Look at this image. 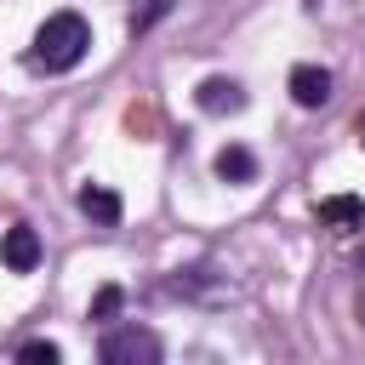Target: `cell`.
<instances>
[{"label": "cell", "instance_id": "cell-6", "mask_svg": "<svg viewBox=\"0 0 365 365\" xmlns=\"http://www.w3.org/2000/svg\"><path fill=\"white\" fill-rule=\"evenodd\" d=\"M194 103H200L205 114H240V108H245V91H240V80H228V74H211V80H200Z\"/></svg>", "mask_w": 365, "mask_h": 365}, {"label": "cell", "instance_id": "cell-10", "mask_svg": "<svg viewBox=\"0 0 365 365\" xmlns=\"http://www.w3.org/2000/svg\"><path fill=\"white\" fill-rule=\"evenodd\" d=\"M17 359H23V365H57V359H63V348H57V342H46V336H34V342H23V348H17Z\"/></svg>", "mask_w": 365, "mask_h": 365}, {"label": "cell", "instance_id": "cell-1", "mask_svg": "<svg viewBox=\"0 0 365 365\" xmlns=\"http://www.w3.org/2000/svg\"><path fill=\"white\" fill-rule=\"evenodd\" d=\"M91 51V23L80 11H51L40 29H34V46H29V68L40 74H68L80 68Z\"/></svg>", "mask_w": 365, "mask_h": 365}, {"label": "cell", "instance_id": "cell-5", "mask_svg": "<svg viewBox=\"0 0 365 365\" xmlns=\"http://www.w3.org/2000/svg\"><path fill=\"white\" fill-rule=\"evenodd\" d=\"M314 217H319V228L348 234V228H365V200H359V194H325V200L314 205Z\"/></svg>", "mask_w": 365, "mask_h": 365}, {"label": "cell", "instance_id": "cell-7", "mask_svg": "<svg viewBox=\"0 0 365 365\" xmlns=\"http://www.w3.org/2000/svg\"><path fill=\"white\" fill-rule=\"evenodd\" d=\"M74 200H80V211H86V217H91L97 228H120V217H125L120 194H114V188H103V182H86V188H80Z\"/></svg>", "mask_w": 365, "mask_h": 365}, {"label": "cell", "instance_id": "cell-9", "mask_svg": "<svg viewBox=\"0 0 365 365\" xmlns=\"http://www.w3.org/2000/svg\"><path fill=\"white\" fill-rule=\"evenodd\" d=\"M171 17V0H131V11H125V29H131V40H143L154 23H165Z\"/></svg>", "mask_w": 365, "mask_h": 365}, {"label": "cell", "instance_id": "cell-4", "mask_svg": "<svg viewBox=\"0 0 365 365\" xmlns=\"http://www.w3.org/2000/svg\"><path fill=\"white\" fill-rule=\"evenodd\" d=\"M0 262H6L11 274H34V268H40V234H34L29 222H11V228L0 234Z\"/></svg>", "mask_w": 365, "mask_h": 365}, {"label": "cell", "instance_id": "cell-11", "mask_svg": "<svg viewBox=\"0 0 365 365\" xmlns=\"http://www.w3.org/2000/svg\"><path fill=\"white\" fill-rule=\"evenodd\" d=\"M120 302H125V291H120V285H103V291L91 297V319H114Z\"/></svg>", "mask_w": 365, "mask_h": 365}, {"label": "cell", "instance_id": "cell-3", "mask_svg": "<svg viewBox=\"0 0 365 365\" xmlns=\"http://www.w3.org/2000/svg\"><path fill=\"white\" fill-rule=\"evenodd\" d=\"M285 86H291V103H297V108H325L336 80H331V68H319V63H297Z\"/></svg>", "mask_w": 365, "mask_h": 365}, {"label": "cell", "instance_id": "cell-12", "mask_svg": "<svg viewBox=\"0 0 365 365\" xmlns=\"http://www.w3.org/2000/svg\"><path fill=\"white\" fill-rule=\"evenodd\" d=\"M354 131H359V143H365V114H359V125H354Z\"/></svg>", "mask_w": 365, "mask_h": 365}, {"label": "cell", "instance_id": "cell-8", "mask_svg": "<svg viewBox=\"0 0 365 365\" xmlns=\"http://www.w3.org/2000/svg\"><path fill=\"white\" fill-rule=\"evenodd\" d=\"M211 171H217L222 182H257V154H251L245 143H228V148H217Z\"/></svg>", "mask_w": 365, "mask_h": 365}, {"label": "cell", "instance_id": "cell-2", "mask_svg": "<svg viewBox=\"0 0 365 365\" xmlns=\"http://www.w3.org/2000/svg\"><path fill=\"white\" fill-rule=\"evenodd\" d=\"M160 336L154 331H143V325H114V331H103V342H97V359L103 365H160Z\"/></svg>", "mask_w": 365, "mask_h": 365}]
</instances>
